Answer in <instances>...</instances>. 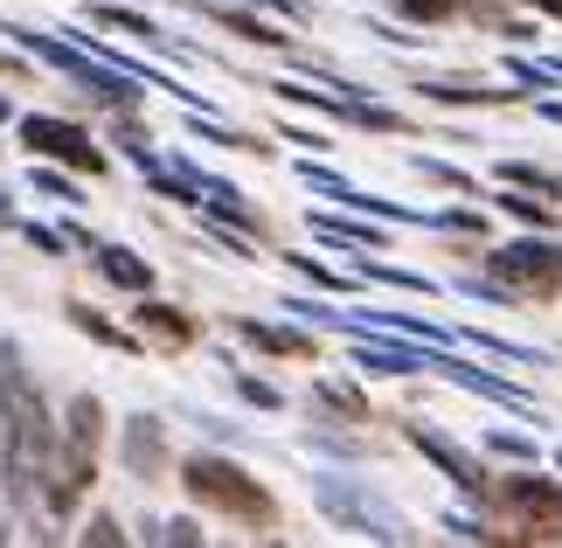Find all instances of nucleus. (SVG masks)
Masks as SVG:
<instances>
[{"instance_id":"obj_1","label":"nucleus","mask_w":562,"mask_h":548,"mask_svg":"<svg viewBox=\"0 0 562 548\" xmlns=\"http://www.w3.org/2000/svg\"><path fill=\"white\" fill-rule=\"evenodd\" d=\"M98 445H104V403L98 396H70L56 424V458H49V479H42V507L70 521L83 487L98 479Z\"/></svg>"},{"instance_id":"obj_2","label":"nucleus","mask_w":562,"mask_h":548,"mask_svg":"<svg viewBox=\"0 0 562 548\" xmlns=\"http://www.w3.org/2000/svg\"><path fill=\"white\" fill-rule=\"evenodd\" d=\"M181 487L202 500V507L244 521V528H271V521H278L271 493L257 487L244 466H229V458H215V451H194V458H188V466H181Z\"/></svg>"},{"instance_id":"obj_3","label":"nucleus","mask_w":562,"mask_h":548,"mask_svg":"<svg viewBox=\"0 0 562 548\" xmlns=\"http://www.w3.org/2000/svg\"><path fill=\"white\" fill-rule=\"evenodd\" d=\"M493 278L507 284V292H535V299H549L555 284H562V244H507V250H493L486 257Z\"/></svg>"},{"instance_id":"obj_4","label":"nucleus","mask_w":562,"mask_h":548,"mask_svg":"<svg viewBox=\"0 0 562 548\" xmlns=\"http://www.w3.org/2000/svg\"><path fill=\"white\" fill-rule=\"evenodd\" d=\"M21 139H29V153H42V160H63V167H77V174H104V153L91 146V133L70 119H21Z\"/></svg>"},{"instance_id":"obj_5","label":"nucleus","mask_w":562,"mask_h":548,"mask_svg":"<svg viewBox=\"0 0 562 548\" xmlns=\"http://www.w3.org/2000/svg\"><path fill=\"white\" fill-rule=\"evenodd\" d=\"M319 507H327L340 528H355V535H375V541H396L403 535V521H389V507L361 500L355 487H334V479H319Z\"/></svg>"},{"instance_id":"obj_6","label":"nucleus","mask_w":562,"mask_h":548,"mask_svg":"<svg viewBox=\"0 0 562 548\" xmlns=\"http://www.w3.org/2000/svg\"><path fill=\"white\" fill-rule=\"evenodd\" d=\"M119 458H125V472L133 479H160L167 472V430H160V416H133L119 437Z\"/></svg>"},{"instance_id":"obj_7","label":"nucleus","mask_w":562,"mask_h":548,"mask_svg":"<svg viewBox=\"0 0 562 548\" xmlns=\"http://www.w3.org/2000/svg\"><path fill=\"white\" fill-rule=\"evenodd\" d=\"M409 445H417L424 458H438V466H445L451 479H459V487H465V493H486V472H480V466H472V458H465L459 445H445V437H438V430H424V424H417V430H409Z\"/></svg>"},{"instance_id":"obj_8","label":"nucleus","mask_w":562,"mask_h":548,"mask_svg":"<svg viewBox=\"0 0 562 548\" xmlns=\"http://www.w3.org/2000/svg\"><path fill=\"white\" fill-rule=\"evenodd\" d=\"M133 320H139V334H154V340H167V347H188V340H194V320L175 313V305H160V299H146V292H139V305H133Z\"/></svg>"},{"instance_id":"obj_9","label":"nucleus","mask_w":562,"mask_h":548,"mask_svg":"<svg viewBox=\"0 0 562 548\" xmlns=\"http://www.w3.org/2000/svg\"><path fill=\"white\" fill-rule=\"evenodd\" d=\"M91 257H98V271L112 284H125V292H154V265H146V257L119 250V244H91Z\"/></svg>"},{"instance_id":"obj_10","label":"nucleus","mask_w":562,"mask_h":548,"mask_svg":"<svg viewBox=\"0 0 562 548\" xmlns=\"http://www.w3.org/2000/svg\"><path fill=\"white\" fill-rule=\"evenodd\" d=\"M355 361L375 368V376H409V368H430V361H438V347H430V355H424V347H355Z\"/></svg>"},{"instance_id":"obj_11","label":"nucleus","mask_w":562,"mask_h":548,"mask_svg":"<svg viewBox=\"0 0 562 548\" xmlns=\"http://www.w3.org/2000/svg\"><path fill=\"white\" fill-rule=\"evenodd\" d=\"M250 347H265V355H313V340L306 334H292V326H265V320H244L236 326Z\"/></svg>"},{"instance_id":"obj_12","label":"nucleus","mask_w":562,"mask_h":548,"mask_svg":"<svg viewBox=\"0 0 562 548\" xmlns=\"http://www.w3.org/2000/svg\"><path fill=\"white\" fill-rule=\"evenodd\" d=\"M70 326H83V334H91V340H104V347H139L133 334H125V326H112V320H98L91 305H70Z\"/></svg>"},{"instance_id":"obj_13","label":"nucleus","mask_w":562,"mask_h":548,"mask_svg":"<svg viewBox=\"0 0 562 548\" xmlns=\"http://www.w3.org/2000/svg\"><path fill=\"white\" fill-rule=\"evenodd\" d=\"M91 21H104V29H119V35H139V42H160V29L133 8H91Z\"/></svg>"},{"instance_id":"obj_14","label":"nucleus","mask_w":562,"mask_h":548,"mask_svg":"<svg viewBox=\"0 0 562 548\" xmlns=\"http://www.w3.org/2000/svg\"><path fill=\"white\" fill-rule=\"evenodd\" d=\"M313 396H319V403H327V410H340V416H348V424H361V416H369V403H361V396H355V389H348V382H319V389H313Z\"/></svg>"},{"instance_id":"obj_15","label":"nucleus","mask_w":562,"mask_h":548,"mask_svg":"<svg viewBox=\"0 0 562 548\" xmlns=\"http://www.w3.org/2000/svg\"><path fill=\"white\" fill-rule=\"evenodd\" d=\"M417 167H424V181H438V188H451V194H480V181H472V174L445 167V160H417Z\"/></svg>"},{"instance_id":"obj_16","label":"nucleus","mask_w":562,"mask_h":548,"mask_svg":"<svg viewBox=\"0 0 562 548\" xmlns=\"http://www.w3.org/2000/svg\"><path fill=\"white\" fill-rule=\"evenodd\" d=\"M501 181H514V188H542V194H555V202H562V181H555V174H542V167H521V160H514V167H501Z\"/></svg>"},{"instance_id":"obj_17","label":"nucleus","mask_w":562,"mask_h":548,"mask_svg":"<svg viewBox=\"0 0 562 548\" xmlns=\"http://www.w3.org/2000/svg\"><path fill=\"white\" fill-rule=\"evenodd\" d=\"M486 451H501V458H514V466H521V458H535V445H528L521 430H493V437H486Z\"/></svg>"},{"instance_id":"obj_18","label":"nucleus","mask_w":562,"mask_h":548,"mask_svg":"<svg viewBox=\"0 0 562 548\" xmlns=\"http://www.w3.org/2000/svg\"><path fill=\"white\" fill-rule=\"evenodd\" d=\"M236 389H244V396H250L257 410H278V403H285V396H278L271 382H257V376H236Z\"/></svg>"},{"instance_id":"obj_19","label":"nucleus","mask_w":562,"mask_h":548,"mask_svg":"<svg viewBox=\"0 0 562 548\" xmlns=\"http://www.w3.org/2000/svg\"><path fill=\"white\" fill-rule=\"evenodd\" d=\"M35 188H42V194H56V202H83V194L63 181V174H35Z\"/></svg>"},{"instance_id":"obj_20","label":"nucleus","mask_w":562,"mask_h":548,"mask_svg":"<svg viewBox=\"0 0 562 548\" xmlns=\"http://www.w3.org/2000/svg\"><path fill=\"white\" fill-rule=\"evenodd\" d=\"M501 209H514V215H521V223H535V230L549 223V209H535V202H521V194H501Z\"/></svg>"},{"instance_id":"obj_21","label":"nucleus","mask_w":562,"mask_h":548,"mask_svg":"<svg viewBox=\"0 0 562 548\" xmlns=\"http://www.w3.org/2000/svg\"><path fill=\"white\" fill-rule=\"evenodd\" d=\"M403 14H417V21H438V14H451V0H396Z\"/></svg>"},{"instance_id":"obj_22","label":"nucleus","mask_w":562,"mask_h":548,"mask_svg":"<svg viewBox=\"0 0 562 548\" xmlns=\"http://www.w3.org/2000/svg\"><path fill=\"white\" fill-rule=\"evenodd\" d=\"M438 223H445V230H465V236H472V230H486V215H472V209H445Z\"/></svg>"},{"instance_id":"obj_23","label":"nucleus","mask_w":562,"mask_h":548,"mask_svg":"<svg viewBox=\"0 0 562 548\" xmlns=\"http://www.w3.org/2000/svg\"><path fill=\"white\" fill-rule=\"evenodd\" d=\"M83 541H125L112 514H91V528H83Z\"/></svg>"},{"instance_id":"obj_24","label":"nucleus","mask_w":562,"mask_h":548,"mask_svg":"<svg viewBox=\"0 0 562 548\" xmlns=\"http://www.w3.org/2000/svg\"><path fill=\"white\" fill-rule=\"evenodd\" d=\"M21 236H29V244H35L42 257H56V236H49V230H35V223H21Z\"/></svg>"},{"instance_id":"obj_25","label":"nucleus","mask_w":562,"mask_h":548,"mask_svg":"<svg viewBox=\"0 0 562 548\" xmlns=\"http://www.w3.org/2000/svg\"><path fill=\"white\" fill-rule=\"evenodd\" d=\"M250 8H271V14H292V21H299V14H306V8H299V0H250Z\"/></svg>"},{"instance_id":"obj_26","label":"nucleus","mask_w":562,"mask_h":548,"mask_svg":"<svg viewBox=\"0 0 562 548\" xmlns=\"http://www.w3.org/2000/svg\"><path fill=\"white\" fill-rule=\"evenodd\" d=\"M542 8H549V14H562V0H542Z\"/></svg>"},{"instance_id":"obj_27","label":"nucleus","mask_w":562,"mask_h":548,"mask_svg":"<svg viewBox=\"0 0 562 548\" xmlns=\"http://www.w3.org/2000/svg\"><path fill=\"white\" fill-rule=\"evenodd\" d=\"M0 119H8V98H0Z\"/></svg>"}]
</instances>
